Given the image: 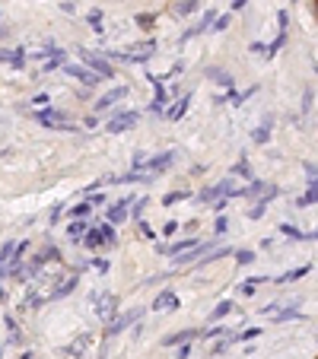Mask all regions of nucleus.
<instances>
[{
    "label": "nucleus",
    "instance_id": "c756f323",
    "mask_svg": "<svg viewBox=\"0 0 318 359\" xmlns=\"http://www.w3.org/2000/svg\"><path fill=\"white\" fill-rule=\"evenodd\" d=\"M143 210H147V197H140V200H137V204H134V210H131V213L137 216V220H140V216H143Z\"/></svg>",
    "mask_w": 318,
    "mask_h": 359
},
{
    "label": "nucleus",
    "instance_id": "423d86ee",
    "mask_svg": "<svg viewBox=\"0 0 318 359\" xmlns=\"http://www.w3.org/2000/svg\"><path fill=\"white\" fill-rule=\"evenodd\" d=\"M64 73L73 76V80H80V83H86V86H96L99 83L96 73H89V70H83V67H76V64H64Z\"/></svg>",
    "mask_w": 318,
    "mask_h": 359
},
{
    "label": "nucleus",
    "instance_id": "7c9ffc66",
    "mask_svg": "<svg viewBox=\"0 0 318 359\" xmlns=\"http://www.w3.org/2000/svg\"><path fill=\"white\" fill-rule=\"evenodd\" d=\"M233 175H248V159H239L233 165Z\"/></svg>",
    "mask_w": 318,
    "mask_h": 359
},
{
    "label": "nucleus",
    "instance_id": "4be33fe9",
    "mask_svg": "<svg viewBox=\"0 0 318 359\" xmlns=\"http://www.w3.org/2000/svg\"><path fill=\"white\" fill-rule=\"evenodd\" d=\"M306 274H309V264H306V267H296V270H290V274H283V277L277 280V283H293V280L306 277Z\"/></svg>",
    "mask_w": 318,
    "mask_h": 359
},
{
    "label": "nucleus",
    "instance_id": "f8f14e48",
    "mask_svg": "<svg viewBox=\"0 0 318 359\" xmlns=\"http://www.w3.org/2000/svg\"><path fill=\"white\" fill-rule=\"evenodd\" d=\"M172 159H175V153H162V156H156V159H147V165H143V169H147L150 175H156V172H166L169 165H172Z\"/></svg>",
    "mask_w": 318,
    "mask_h": 359
},
{
    "label": "nucleus",
    "instance_id": "aec40b11",
    "mask_svg": "<svg viewBox=\"0 0 318 359\" xmlns=\"http://www.w3.org/2000/svg\"><path fill=\"white\" fill-rule=\"evenodd\" d=\"M0 60H6V64H13L16 70L25 67V60H22V51H0Z\"/></svg>",
    "mask_w": 318,
    "mask_h": 359
},
{
    "label": "nucleus",
    "instance_id": "1a4fd4ad",
    "mask_svg": "<svg viewBox=\"0 0 318 359\" xmlns=\"http://www.w3.org/2000/svg\"><path fill=\"white\" fill-rule=\"evenodd\" d=\"M127 95V86H118V89H111V92H105V95H99L96 99V111H105V108H111L118 99H124Z\"/></svg>",
    "mask_w": 318,
    "mask_h": 359
},
{
    "label": "nucleus",
    "instance_id": "e433bc0d",
    "mask_svg": "<svg viewBox=\"0 0 318 359\" xmlns=\"http://www.w3.org/2000/svg\"><path fill=\"white\" fill-rule=\"evenodd\" d=\"M191 356V344H185V347H178V356L175 359H188Z\"/></svg>",
    "mask_w": 318,
    "mask_h": 359
},
{
    "label": "nucleus",
    "instance_id": "c9c22d12",
    "mask_svg": "<svg viewBox=\"0 0 318 359\" xmlns=\"http://www.w3.org/2000/svg\"><path fill=\"white\" fill-rule=\"evenodd\" d=\"M226 25H229V16H220V19H217V22H213V32H220V29H226Z\"/></svg>",
    "mask_w": 318,
    "mask_h": 359
},
{
    "label": "nucleus",
    "instance_id": "ea45409f",
    "mask_svg": "<svg viewBox=\"0 0 318 359\" xmlns=\"http://www.w3.org/2000/svg\"><path fill=\"white\" fill-rule=\"evenodd\" d=\"M0 38H6V29H3V25H0Z\"/></svg>",
    "mask_w": 318,
    "mask_h": 359
},
{
    "label": "nucleus",
    "instance_id": "c85d7f7f",
    "mask_svg": "<svg viewBox=\"0 0 318 359\" xmlns=\"http://www.w3.org/2000/svg\"><path fill=\"white\" fill-rule=\"evenodd\" d=\"M223 334H229V331H226V328H220V325H217V328H210V331H207V334H204V340H213V337H223Z\"/></svg>",
    "mask_w": 318,
    "mask_h": 359
},
{
    "label": "nucleus",
    "instance_id": "6ab92c4d",
    "mask_svg": "<svg viewBox=\"0 0 318 359\" xmlns=\"http://www.w3.org/2000/svg\"><path fill=\"white\" fill-rule=\"evenodd\" d=\"M204 248H207V245H197V248H191V251H185V255H178L175 261H178V267H185V264H191V261H197L204 255Z\"/></svg>",
    "mask_w": 318,
    "mask_h": 359
},
{
    "label": "nucleus",
    "instance_id": "f03ea898",
    "mask_svg": "<svg viewBox=\"0 0 318 359\" xmlns=\"http://www.w3.org/2000/svg\"><path fill=\"white\" fill-rule=\"evenodd\" d=\"M80 54H83V60L89 64L92 70H96V76H105V80H111L115 76V70H111V64L105 57H99V54H92V51H86V48H80Z\"/></svg>",
    "mask_w": 318,
    "mask_h": 359
},
{
    "label": "nucleus",
    "instance_id": "9b49d317",
    "mask_svg": "<svg viewBox=\"0 0 318 359\" xmlns=\"http://www.w3.org/2000/svg\"><path fill=\"white\" fill-rule=\"evenodd\" d=\"M188 105H191V95H182V99H175V102H172V108H166V111H162V115H166L169 121H178V118H185V111H188Z\"/></svg>",
    "mask_w": 318,
    "mask_h": 359
},
{
    "label": "nucleus",
    "instance_id": "39448f33",
    "mask_svg": "<svg viewBox=\"0 0 318 359\" xmlns=\"http://www.w3.org/2000/svg\"><path fill=\"white\" fill-rule=\"evenodd\" d=\"M127 207H131V197H121V200H115L108 210H105V223H121V220H127Z\"/></svg>",
    "mask_w": 318,
    "mask_h": 359
},
{
    "label": "nucleus",
    "instance_id": "a19ab883",
    "mask_svg": "<svg viewBox=\"0 0 318 359\" xmlns=\"http://www.w3.org/2000/svg\"><path fill=\"white\" fill-rule=\"evenodd\" d=\"M19 359H32V353H22V356H19Z\"/></svg>",
    "mask_w": 318,
    "mask_h": 359
},
{
    "label": "nucleus",
    "instance_id": "412c9836",
    "mask_svg": "<svg viewBox=\"0 0 318 359\" xmlns=\"http://www.w3.org/2000/svg\"><path fill=\"white\" fill-rule=\"evenodd\" d=\"M197 6H201V3H194V0H185V3H172V10H175L178 16H194Z\"/></svg>",
    "mask_w": 318,
    "mask_h": 359
},
{
    "label": "nucleus",
    "instance_id": "2eb2a0df",
    "mask_svg": "<svg viewBox=\"0 0 318 359\" xmlns=\"http://www.w3.org/2000/svg\"><path fill=\"white\" fill-rule=\"evenodd\" d=\"M92 213V207H89V200H83V204H73L70 210H67V216H70V223L73 220H86V216Z\"/></svg>",
    "mask_w": 318,
    "mask_h": 359
},
{
    "label": "nucleus",
    "instance_id": "20e7f679",
    "mask_svg": "<svg viewBox=\"0 0 318 359\" xmlns=\"http://www.w3.org/2000/svg\"><path fill=\"white\" fill-rule=\"evenodd\" d=\"M140 315H143V309H134V312H124L121 318H115V321L108 325V337H115V334H121V331H127V325L140 321Z\"/></svg>",
    "mask_w": 318,
    "mask_h": 359
},
{
    "label": "nucleus",
    "instance_id": "f3484780",
    "mask_svg": "<svg viewBox=\"0 0 318 359\" xmlns=\"http://www.w3.org/2000/svg\"><path fill=\"white\" fill-rule=\"evenodd\" d=\"M268 280H271V277H261V274H258V277H248L245 283L239 286V290H242V296H252V293L258 290V286H261V283H268Z\"/></svg>",
    "mask_w": 318,
    "mask_h": 359
},
{
    "label": "nucleus",
    "instance_id": "a878e982",
    "mask_svg": "<svg viewBox=\"0 0 318 359\" xmlns=\"http://www.w3.org/2000/svg\"><path fill=\"white\" fill-rule=\"evenodd\" d=\"M185 197H188L185 191H169V194L162 197V204H166V207H172V204H178V200H185Z\"/></svg>",
    "mask_w": 318,
    "mask_h": 359
},
{
    "label": "nucleus",
    "instance_id": "cd10ccee",
    "mask_svg": "<svg viewBox=\"0 0 318 359\" xmlns=\"http://www.w3.org/2000/svg\"><path fill=\"white\" fill-rule=\"evenodd\" d=\"M315 200H318V188H312L309 194H303V197L296 200V204H299V207H306V204H315Z\"/></svg>",
    "mask_w": 318,
    "mask_h": 359
},
{
    "label": "nucleus",
    "instance_id": "5701e85b",
    "mask_svg": "<svg viewBox=\"0 0 318 359\" xmlns=\"http://www.w3.org/2000/svg\"><path fill=\"white\" fill-rule=\"evenodd\" d=\"M268 127H271V118L264 121V127H258L255 134H252V137H255V143H268V140H271V130H268Z\"/></svg>",
    "mask_w": 318,
    "mask_h": 359
},
{
    "label": "nucleus",
    "instance_id": "f704fd0d",
    "mask_svg": "<svg viewBox=\"0 0 318 359\" xmlns=\"http://www.w3.org/2000/svg\"><path fill=\"white\" fill-rule=\"evenodd\" d=\"M172 232H178V223L175 220H169L166 226H162V235H172Z\"/></svg>",
    "mask_w": 318,
    "mask_h": 359
},
{
    "label": "nucleus",
    "instance_id": "0eeeda50",
    "mask_svg": "<svg viewBox=\"0 0 318 359\" xmlns=\"http://www.w3.org/2000/svg\"><path fill=\"white\" fill-rule=\"evenodd\" d=\"M194 337H197V331H194V328H188V331H175V334L162 337V347H185V344H191Z\"/></svg>",
    "mask_w": 318,
    "mask_h": 359
},
{
    "label": "nucleus",
    "instance_id": "4c0bfd02",
    "mask_svg": "<svg viewBox=\"0 0 318 359\" xmlns=\"http://www.w3.org/2000/svg\"><path fill=\"white\" fill-rule=\"evenodd\" d=\"M140 235H143V239H153V235H156V232H153V229H150L147 223H140Z\"/></svg>",
    "mask_w": 318,
    "mask_h": 359
},
{
    "label": "nucleus",
    "instance_id": "2f4dec72",
    "mask_svg": "<svg viewBox=\"0 0 318 359\" xmlns=\"http://www.w3.org/2000/svg\"><path fill=\"white\" fill-rule=\"evenodd\" d=\"M229 229V223H226V216H220V220L217 223H213V232H217V235H223V232H226Z\"/></svg>",
    "mask_w": 318,
    "mask_h": 359
},
{
    "label": "nucleus",
    "instance_id": "f257e3e1",
    "mask_svg": "<svg viewBox=\"0 0 318 359\" xmlns=\"http://www.w3.org/2000/svg\"><path fill=\"white\" fill-rule=\"evenodd\" d=\"M83 245H86V248H102V245H115V226H111V223H99V226H92V229L86 232Z\"/></svg>",
    "mask_w": 318,
    "mask_h": 359
},
{
    "label": "nucleus",
    "instance_id": "393cba45",
    "mask_svg": "<svg viewBox=\"0 0 318 359\" xmlns=\"http://www.w3.org/2000/svg\"><path fill=\"white\" fill-rule=\"evenodd\" d=\"M280 232H283V235H290V239H296V242H306V232H299L296 226H287V223H283V226H280Z\"/></svg>",
    "mask_w": 318,
    "mask_h": 359
},
{
    "label": "nucleus",
    "instance_id": "473e14b6",
    "mask_svg": "<svg viewBox=\"0 0 318 359\" xmlns=\"http://www.w3.org/2000/svg\"><path fill=\"white\" fill-rule=\"evenodd\" d=\"M236 258H239V264H252V261H255L252 251H236Z\"/></svg>",
    "mask_w": 318,
    "mask_h": 359
},
{
    "label": "nucleus",
    "instance_id": "dca6fc26",
    "mask_svg": "<svg viewBox=\"0 0 318 359\" xmlns=\"http://www.w3.org/2000/svg\"><path fill=\"white\" fill-rule=\"evenodd\" d=\"M229 312H236V305H233V299H223V302L217 305V309L210 312V321H223V318H226Z\"/></svg>",
    "mask_w": 318,
    "mask_h": 359
},
{
    "label": "nucleus",
    "instance_id": "6e6552de",
    "mask_svg": "<svg viewBox=\"0 0 318 359\" xmlns=\"http://www.w3.org/2000/svg\"><path fill=\"white\" fill-rule=\"evenodd\" d=\"M169 309H178V296L172 290H162L156 299H153V312H169Z\"/></svg>",
    "mask_w": 318,
    "mask_h": 359
},
{
    "label": "nucleus",
    "instance_id": "b1692460",
    "mask_svg": "<svg viewBox=\"0 0 318 359\" xmlns=\"http://www.w3.org/2000/svg\"><path fill=\"white\" fill-rule=\"evenodd\" d=\"M299 318H303V312H296V309H287V312L274 315V321H299Z\"/></svg>",
    "mask_w": 318,
    "mask_h": 359
},
{
    "label": "nucleus",
    "instance_id": "7ed1b4c3",
    "mask_svg": "<svg viewBox=\"0 0 318 359\" xmlns=\"http://www.w3.org/2000/svg\"><path fill=\"white\" fill-rule=\"evenodd\" d=\"M137 121H140V115L137 111H118V118L115 121H108V134H121V130H127V127H134Z\"/></svg>",
    "mask_w": 318,
    "mask_h": 359
},
{
    "label": "nucleus",
    "instance_id": "bb28decb",
    "mask_svg": "<svg viewBox=\"0 0 318 359\" xmlns=\"http://www.w3.org/2000/svg\"><path fill=\"white\" fill-rule=\"evenodd\" d=\"M89 267H92V270H99V274H105V270H108L111 264H108L105 258H92V261H89Z\"/></svg>",
    "mask_w": 318,
    "mask_h": 359
},
{
    "label": "nucleus",
    "instance_id": "79ce46f5",
    "mask_svg": "<svg viewBox=\"0 0 318 359\" xmlns=\"http://www.w3.org/2000/svg\"><path fill=\"white\" fill-rule=\"evenodd\" d=\"M0 356H3V347H0Z\"/></svg>",
    "mask_w": 318,
    "mask_h": 359
},
{
    "label": "nucleus",
    "instance_id": "9d476101",
    "mask_svg": "<svg viewBox=\"0 0 318 359\" xmlns=\"http://www.w3.org/2000/svg\"><path fill=\"white\" fill-rule=\"evenodd\" d=\"M86 232H89V223H86V220H73V223H67V239H70L73 245H83Z\"/></svg>",
    "mask_w": 318,
    "mask_h": 359
},
{
    "label": "nucleus",
    "instance_id": "72a5a7b5",
    "mask_svg": "<svg viewBox=\"0 0 318 359\" xmlns=\"http://www.w3.org/2000/svg\"><path fill=\"white\" fill-rule=\"evenodd\" d=\"M86 19H89L92 25H99V19H102V10H99V6H96V10H89V13H86Z\"/></svg>",
    "mask_w": 318,
    "mask_h": 359
},
{
    "label": "nucleus",
    "instance_id": "58836bf2",
    "mask_svg": "<svg viewBox=\"0 0 318 359\" xmlns=\"http://www.w3.org/2000/svg\"><path fill=\"white\" fill-rule=\"evenodd\" d=\"M96 204H105V194H92L89 197V207H96Z\"/></svg>",
    "mask_w": 318,
    "mask_h": 359
},
{
    "label": "nucleus",
    "instance_id": "ddd939ff",
    "mask_svg": "<svg viewBox=\"0 0 318 359\" xmlns=\"http://www.w3.org/2000/svg\"><path fill=\"white\" fill-rule=\"evenodd\" d=\"M197 245H201V242H197V239H178V242H172L169 245V248H162V251H166V255H185V251H191V248H197Z\"/></svg>",
    "mask_w": 318,
    "mask_h": 359
},
{
    "label": "nucleus",
    "instance_id": "a211bd4d",
    "mask_svg": "<svg viewBox=\"0 0 318 359\" xmlns=\"http://www.w3.org/2000/svg\"><path fill=\"white\" fill-rule=\"evenodd\" d=\"M255 337H261V328H248L242 334H229V344H248V340H255Z\"/></svg>",
    "mask_w": 318,
    "mask_h": 359
},
{
    "label": "nucleus",
    "instance_id": "4468645a",
    "mask_svg": "<svg viewBox=\"0 0 318 359\" xmlns=\"http://www.w3.org/2000/svg\"><path fill=\"white\" fill-rule=\"evenodd\" d=\"M73 290H76V277H67V280H61V283H57V290L48 293V299H64V296H70Z\"/></svg>",
    "mask_w": 318,
    "mask_h": 359
}]
</instances>
